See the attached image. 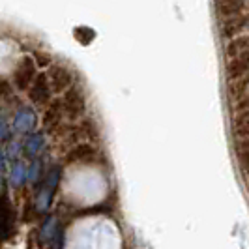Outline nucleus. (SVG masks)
<instances>
[{"label":"nucleus","instance_id":"nucleus-1","mask_svg":"<svg viewBox=\"0 0 249 249\" xmlns=\"http://www.w3.org/2000/svg\"><path fill=\"white\" fill-rule=\"evenodd\" d=\"M60 103H62L64 114H66L70 120H79V118L85 114V111H87V98H85V92H83V88L75 87V85L64 92Z\"/></svg>","mask_w":249,"mask_h":249},{"label":"nucleus","instance_id":"nucleus-2","mask_svg":"<svg viewBox=\"0 0 249 249\" xmlns=\"http://www.w3.org/2000/svg\"><path fill=\"white\" fill-rule=\"evenodd\" d=\"M60 176H62L60 167H54V169L49 171V175L43 178L41 189H39V193H37V197H36V206L39 212H47V210H49L51 202H53V197H54V193H56V187H58V182H60Z\"/></svg>","mask_w":249,"mask_h":249},{"label":"nucleus","instance_id":"nucleus-3","mask_svg":"<svg viewBox=\"0 0 249 249\" xmlns=\"http://www.w3.org/2000/svg\"><path fill=\"white\" fill-rule=\"evenodd\" d=\"M36 79V62L34 58L25 56L21 58V62L17 64L15 71H13V87L17 88L19 92H28L30 85Z\"/></svg>","mask_w":249,"mask_h":249},{"label":"nucleus","instance_id":"nucleus-4","mask_svg":"<svg viewBox=\"0 0 249 249\" xmlns=\"http://www.w3.org/2000/svg\"><path fill=\"white\" fill-rule=\"evenodd\" d=\"M47 81L53 92H66L68 88L73 87V73L62 66V64H51L49 71H47Z\"/></svg>","mask_w":249,"mask_h":249},{"label":"nucleus","instance_id":"nucleus-5","mask_svg":"<svg viewBox=\"0 0 249 249\" xmlns=\"http://www.w3.org/2000/svg\"><path fill=\"white\" fill-rule=\"evenodd\" d=\"M51 96H53V90L49 87V81H47V75L45 73H37L34 83L28 88V98L30 101L36 105V107H47L51 103Z\"/></svg>","mask_w":249,"mask_h":249},{"label":"nucleus","instance_id":"nucleus-6","mask_svg":"<svg viewBox=\"0 0 249 249\" xmlns=\"http://www.w3.org/2000/svg\"><path fill=\"white\" fill-rule=\"evenodd\" d=\"M15 217H13V206L6 195L0 197V242H6L13 234L15 227Z\"/></svg>","mask_w":249,"mask_h":249},{"label":"nucleus","instance_id":"nucleus-7","mask_svg":"<svg viewBox=\"0 0 249 249\" xmlns=\"http://www.w3.org/2000/svg\"><path fill=\"white\" fill-rule=\"evenodd\" d=\"M37 116L30 107H21L13 116L12 127L15 133H32L36 129Z\"/></svg>","mask_w":249,"mask_h":249},{"label":"nucleus","instance_id":"nucleus-8","mask_svg":"<svg viewBox=\"0 0 249 249\" xmlns=\"http://www.w3.org/2000/svg\"><path fill=\"white\" fill-rule=\"evenodd\" d=\"M225 71H227L229 81H240V79L248 77L249 75V51L238 54L234 58H229V60H227V66H225Z\"/></svg>","mask_w":249,"mask_h":249},{"label":"nucleus","instance_id":"nucleus-9","mask_svg":"<svg viewBox=\"0 0 249 249\" xmlns=\"http://www.w3.org/2000/svg\"><path fill=\"white\" fill-rule=\"evenodd\" d=\"M96 154H98V152H96V148H94L92 144L81 142V144H77V146H73V148L68 152L66 161L68 163H88L96 158Z\"/></svg>","mask_w":249,"mask_h":249},{"label":"nucleus","instance_id":"nucleus-10","mask_svg":"<svg viewBox=\"0 0 249 249\" xmlns=\"http://www.w3.org/2000/svg\"><path fill=\"white\" fill-rule=\"evenodd\" d=\"M62 118H64V109H62L60 100L51 101L49 105L45 107V114H43V124H45V127H47L49 131H54V129L60 125Z\"/></svg>","mask_w":249,"mask_h":249},{"label":"nucleus","instance_id":"nucleus-11","mask_svg":"<svg viewBox=\"0 0 249 249\" xmlns=\"http://www.w3.org/2000/svg\"><path fill=\"white\" fill-rule=\"evenodd\" d=\"M43 148H45L43 133H30V135H26L25 142H23V150H25V154L28 158H36Z\"/></svg>","mask_w":249,"mask_h":249},{"label":"nucleus","instance_id":"nucleus-12","mask_svg":"<svg viewBox=\"0 0 249 249\" xmlns=\"http://www.w3.org/2000/svg\"><path fill=\"white\" fill-rule=\"evenodd\" d=\"M234 133L236 137L242 141V139H249V109H242V111L236 114L234 118Z\"/></svg>","mask_w":249,"mask_h":249},{"label":"nucleus","instance_id":"nucleus-13","mask_svg":"<svg viewBox=\"0 0 249 249\" xmlns=\"http://www.w3.org/2000/svg\"><path fill=\"white\" fill-rule=\"evenodd\" d=\"M215 10L219 12L221 17L225 19H231V17H236L244 10V4L242 2H234V0H225V2H217L215 4Z\"/></svg>","mask_w":249,"mask_h":249},{"label":"nucleus","instance_id":"nucleus-14","mask_svg":"<svg viewBox=\"0 0 249 249\" xmlns=\"http://www.w3.org/2000/svg\"><path fill=\"white\" fill-rule=\"evenodd\" d=\"M249 51V36H240L236 39H232L227 47H225V56L227 58H234L238 54Z\"/></svg>","mask_w":249,"mask_h":249},{"label":"nucleus","instance_id":"nucleus-15","mask_svg":"<svg viewBox=\"0 0 249 249\" xmlns=\"http://www.w3.org/2000/svg\"><path fill=\"white\" fill-rule=\"evenodd\" d=\"M248 25V21H246V17H242V15H236V17H231V19H225L223 23V36L225 37H231L238 34V32H242L244 28Z\"/></svg>","mask_w":249,"mask_h":249},{"label":"nucleus","instance_id":"nucleus-16","mask_svg":"<svg viewBox=\"0 0 249 249\" xmlns=\"http://www.w3.org/2000/svg\"><path fill=\"white\" fill-rule=\"evenodd\" d=\"M236 158L244 175L249 178V139H242L236 142Z\"/></svg>","mask_w":249,"mask_h":249},{"label":"nucleus","instance_id":"nucleus-17","mask_svg":"<svg viewBox=\"0 0 249 249\" xmlns=\"http://www.w3.org/2000/svg\"><path fill=\"white\" fill-rule=\"evenodd\" d=\"M26 175H28V169L23 161H17L13 165L12 175H10V180H12L13 187H21L26 182Z\"/></svg>","mask_w":249,"mask_h":249},{"label":"nucleus","instance_id":"nucleus-18","mask_svg":"<svg viewBox=\"0 0 249 249\" xmlns=\"http://www.w3.org/2000/svg\"><path fill=\"white\" fill-rule=\"evenodd\" d=\"M73 36L77 41H81L83 45H88L94 37H96V32L92 30V28H88V26H77L73 32Z\"/></svg>","mask_w":249,"mask_h":249},{"label":"nucleus","instance_id":"nucleus-19","mask_svg":"<svg viewBox=\"0 0 249 249\" xmlns=\"http://www.w3.org/2000/svg\"><path fill=\"white\" fill-rule=\"evenodd\" d=\"M8 135H10V124H8L6 116H4V114H0V141L8 139Z\"/></svg>","mask_w":249,"mask_h":249},{"label":"nucleus","instance_id":"nucleus-20","mask_svg":"<svg viewBox=\"0 0 249 249\" xmlns=\"http://www.w3.org/2000/svg\"><path fill=\"white\" fill-rule=\"evenodd\" d=\"M2 161H4V156L0 154V167H2Z\"/></svg>","mask_w":249,"mask_h":249}]
</instances>
